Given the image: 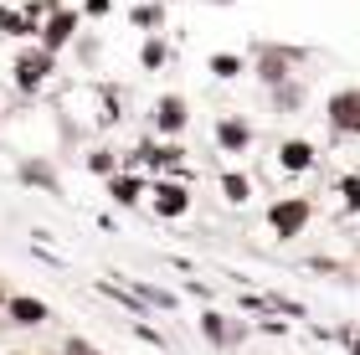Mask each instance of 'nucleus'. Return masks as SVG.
Here are the masks:
<instances>
[{"mask_svg":"<svg viewBox=\"0 0 360 355\" xmlns=\"http://www.w3.org/2000/svg\"><path fill=\"white\" fill-rule=\"evenodd\" d=\"M6 314H11V325H21V330H37V325L52 319V309H46L37 294H11L6 299Z\"/></svg>","mask_w":360,"mask_h":355,"instance_id":"obj_6","label":"nucleus"},{"mask_svg":"<svg viewBox=\"0 0 360 355\" xmlns=\"http://www.w3.org/2000/svg\"><path fill=\"white\" fill-rule=\"evenodd\" d=\"M21 175H26V181H37V186H57V181H52V175H46V170H41V165H26V170H21Z\"/></svg>","mask_w":360,"mask_h":355,"instance_id":"obj_21","label":"nucleus"},{"mask_svg":"<svg viewBox=\"0 0 360 355\" xmlns=\"http://www.w3.org/2000/svg\"><path fill=\"white\" fill-rule=\"evenodd\" d=\"M6 299H11V294H6V283H0V309H6Z\"/></svg>","mask_w":360,"mask_h":355,"instance_id":"obj_23","label":"nucleus"},{"mask_svg":"<svg viewBox=\"0 0 360 355\" xmlns=\"http://www.w3.org/2000/svg\"><path fill=\"white\" fill-rule=\"evenodd\" d=\"M37 37H41V46L46 52H62L72 37H77V11H68V6H52V15L37 26Z\"/></svg>","mask_w":360,"mask_h":355,"instance_id":"obj_4","label":"nucleus"},{"mask_svg":"<svg viewBox=\"0 0 360 355\" xmlns=\"http://www.w3.org/2000/svg\"><path fill=\"white\" fill-rule=\"evenodd\" d=\"M340 201L345 212H360V175H340Z\"/></svg>","mask_w":360,"mask_h":355,"instance_id":"obj_16","label":"nucleus"},{"mask_svg":"<svg viewBox=\"0 0 360 355\" xmlns=\"http://www.w3.org/2000/svg\"><path fill=\"white\" fill-rule=\"evenodd\" d=\"M309 217H314L309 196H278V201L268 206V232H273L278 242H293V237H304Z\"/></svg>","mask_w":360,"mask_h":355,"instance_id":"obj_1","label":"nucleus"},{"mask_svg":"<svg viewBox=\"0 0 360 355\" xmlns=\"http://www.w3.org/2000/svg\"><path fill=\"white\" fill-rule=\"evenodd\" d=\"M62 355H103L93 340H83V335H68V340H62Z\"/></svg>","mask_w":360,"mask_h":355,"instance_id":"obj_19","label":"nucleus"},{"mask_svg":"<svg viewBox=\"0 0 360 355\" xmlns=\"http://www.w3.org/2000/svg\"><path fill=\"white\" fill-rule=\"evenodd\" d=\"M217 144H221L226 155H242V150L252 144V129L242 124V119H221V124H217Z\"/></svg>","mask_w":360,"mask_h":355,"instance_id":"obj_12","label":"nucleus"},{"mask_svg":"<svg viewBox=\"0 0 360 355\" xmlns=\"http://www.w3.org/2000/svg\"><path fill=\"white\" fill-rule=\"evenodd\" d=\"M150 206H155V217H165V221L186 217V212H191V191H186V181H160V186L150 191Z\"/></svg>","mask_w":360,"mask_h":355,"instance_id":"obj_5","label":"nucleus"},{"mask_svg":"<svg viewBox=\"0 0 360 355\" xmlns=\"http://www.w3.org/2000/svg\"><path fill=\"white\" fill-rule=\"evenodd\" d=\"M139 160H144V165H155V170H165V175H175L180 165H186V150H180V144H144Z\"/></svg>","mask_w":360,"mask_h":355,"instance_id":"obj_11","label":"nucleus"},{"mask_svg":"<svg viewBox=\"0 0 360 355\" xmlns=\"http://www.w3.org/2000/svg\"><path fill=\"white\" fill-rule=\"evenodd\" d=\"M88 170L93 175H119V160H113V150H93L88 155Z\"/></svg>","mask_w":360,"mask_h":355,"instance_id":"obj_17","label":"nucleus"},{"mask_svg":"<svg viewBox=\"0 0 360 355\" xmlns=\"http://www.w3.org/2000/svg\"><path fill=\"white\" fill-rule=\"evenodd\" d=\"M88 15H108V0H88Z\"/></svg>","mask_w":360,"mask_h":355,"instance_id":"obj_22","label":"nucleus"},{"mask_svg":"<svg viewBox=\"0 0 360 355\" xmlns=\"http://www.w3.org/2000/svg\"><path fill=\"white\" fill-rule=\"evenodd\" d=\"M314 160H319V150H314L309 139H283V144H278V165H283L288 175L314 170Z\"/></svg>","mask_w":360,"mask_h":355,"instance_id":"obj_8","label":"nucleus"},{"mask_svg":"<svg viewBox=\"0 0 360 355\" xmlns=\"http://www.w3.org/2000/svg\"><path fill=\"white\" fill-rule=\"evenodd\" d=\"M288 62H293V52L263 46V52H257V77H263L268 88H283V83H288Z\"/></svg>","mask_w":360,"mask_h":355,"instance_id":"obj_9","label":"nucleus"},{"mask_svg":"<svg viewBox=\"0 0 360 355\" xmlns=\"http://www.w3.org/2000/svg\"><path fill=\"white\" fill-rule=\"evenodd\" d=\"M160 62H165V46L150 41V46H144V67H160Z\"/></svg>","mask_w":360,"mask_h":355,"instance_id":"obj_20","label":"nucleus"},{"mask_svg":"<svg viewBox=\"0 0 360 355\" xmlns=\"http://www.w3.org/2000/svg\"><path fill=\"white\" fill-rule=\"evenodd\" d=\"M211 72H217V77H237V72H242V57L217 52V57H211Z\"/></svg>","mask_w":360,"mask_h":355,"instance_id":"obj_18","label":"nucleus"},{"mask_svg":"<svg viewBox=\"0 0 360 355\" xmlns=\"http://www.w3.org/2000/svg\"><path fill=\"white\" fill-rule=\"evenodd\" d=\"M355 355H360V340H355Z\"/></svg>","mask_w":360,"mask_h":355,"instance_id":"obj_24","label":"nucleus"},{"mask_svg":"<svg viewBox=\"0 0 360 355\" xmlns=\"http://www.w3.org/2000/svg\"><path fill=\"white\" fill-rule=\"evenodd\" d=\"M221 196L232 201V206H242V201L252 196V181H248V175H237V170H226L221 175Z\"/></svg>","mask_w":360,"mask_h":355,"instance_id":"obj_15","label":"nucleus"},{"mask_svg":"<svg viewBox=\"0 0 360 355\" xmlns=\"http://www.w3.org/2000/svg\"><path fill=\"white\" fill-rule=\"evenodd\" d=\"M186 124H191L186 98H180V93H165V98L155 103V129H160V134H180Z\"/></svg>","mask_w":360,"mask_h":355,"instance_id":"obj_7","label":"nucleus"},{"mask_svg":"<svg viewBox=\"0 0 360 355\" xmlns=\"http://www.w3.org/2000/svg\"><path fill=\"white\" fill-rule=\"evenodd\" d=\"M201 330H206V340H211V345H226V350L242 340V325H232V319L217 314V309H206V314H201Z\"/></svg>","mask_w":360,"mask_h":355,"instance_id":"obj_10","label":"nucleus"},{"mask_svg":"<svg viewBox=\"0 0 360 355\" xmlns=\"http://www.w3.org/2000/svg\"><path fill=\"white\" fill-rule=\"evenodd\" d=\"M108 196L119 206H139L144 201V181L139 175H108Z\"/></svg>","mask_w":360,"mask_h":355,"instance_id":"obj_13","label":"nucleus"},{"mask_svg":"<svg viewBox=\"0 0 360 355\" xmlns=\"http://www.w3.org/2000/svg\"><path fill=\"white\" fill-rule=\"evenodd\" d=\"M52 72H57V52H46V46H26V52L11 62V77H15L21 93H37Z\"/></svg>","mask_w":360,"mask_h":355,"instance_id":"obj_2","label":"nucleus"},{"mask_svg":"<svg viewBox=\"0 0 360 355\" xmlns=\"http://www.w3.org/2000/svg\"><path fill=\"white\" fill-rule=\"evenodd\" d=\"M324 119L340 139H360V88H335L324 103Z\"/></svg>","mask_w":360,"mask_h":355,"instance_id":"obj_3","label":"nucleus"},{"mask_svg":"<svg viewBox=\"0 0 360 355\" xmlns=\"http://www.w3.org/2000/svg\"><path fill=\"white\" fill-rule=\"evenodd\" d=\"M0 31H6V37H37V21H31L26 11H11V6H0Z\"/></svg>","mask_w":360,"mask_h":355,"instance_id":"obj_14","label":"nucleus"}]
</instances>
